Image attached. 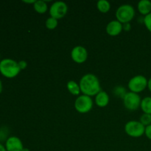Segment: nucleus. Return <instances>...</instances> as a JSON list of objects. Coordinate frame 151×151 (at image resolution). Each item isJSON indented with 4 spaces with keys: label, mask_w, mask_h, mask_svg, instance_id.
Wrapping results in <instances>:
<instances>
[{
    "label": "nucleus",
    "mask_w": 151,
    "mask_h": 151,
    "mask_svg": "<svg viewBox=\"0 0 151 151\" xmlns=\"http://www.w3.org/2000/svg\"><path fill=\"white\" fill-rule=\"evenodd\" d=\"M79 85L82 94L91 97L96 96L101 91L100 80L94 74L84 75L80 80Z\"/></svg>",
    "instance_id": "f257e3e1"
},
{
    "label": "nucleus",
    "mask_w": 151,
    "mask_h": 151,
    "mask_svg": "<svg viewBox=\"0 0 151 151\" xmlns=\"http://www.w3.org/2000/svg\"><path fill=\"white\" fill-rule=\"evenodd\" d=\"M19 63L11 58L0 60V73L7 78H14L20 73Z\"/></svg>",
    "instance_id": "f03ea898"
},
{
    "label": "nucleus",
    "mask_w": 151,
    "mask_h": 151,
    "mask_svg": "<svg viewBox=\"0 0 151 151\" xmlns=\"http://www.w3.org/2000/svg\"><path fill=\"white\" fill-rule=\"evenodd\" d=\"M116 20L123 24L125 23H130L135 16V9L131 4H125L119 6L116 10Z\"/></svg>",
    "instance_id": "7ed1b4c3"
},
{
    "label": "nucleus",
    "mask_w": 151,
    "mask_h": 151,
    "mask_svg": "<svg viewBox=\"0 0 151 151\" xmlns=\"http://www.w3.org/2000/svg\"><path fill=\"white\" fill-rule=\"evenodd\" d=\"M147 85H148V80L146 78V77H145L144 75H139L134 76L130 79V81H128V87L130 91L139 94L144 91L147 87Z\"/></svg>",
    "instance_id": "20e7f679"
},
{
    "label": "nucleus",
    "mask_w": 151,
    "mask_h": 151,
    "mask_svg": "<svg viewBox=\"0 0 151 151\" xmlns=\"http://www.w3.org/2000/svg\"><path fill=\"white\" fill-rule=\"evenodd\" d=\"M145 126L139 121L131 120L125 125V131L129 137L133 138H139L145 134Z\"/></svg>",
    "instance_id": "39448f33"
},
{
    "label": "nucleus",
    "mask_w": 151,
    "mask_h": 151,
    "mask_svg": "<svg viewBox=\"0 0 151 151\" xmlns=\"http://www.w3.org/2000/svg\"><path fill=\"white\" fill-rule=\"evenodd\" d=\"M93 100L91 97L81 94L79 95L75 101V109L81 114H86L93 108Z\"/></svg>",
    "instance_id": "423d86ee"
},
{
    "label": "nucleus",
    "mask_w": 151,
    "mask_h": 151,
    "mask_svg": "<svg viewBox=\"0 0 151 151\" xmlns=\"http://www.w3.org/2000/svg\"><path fill=\"white\" fill-rule=\"evenodd\" d=\"M122 101H123L124 106L128 110L135 111L140 108L142 99L139 94L129 91L127 92L125 97L122 98Z\"/></svg>",
    "instance_id": "0eeeda50"
},
{
    "label": "nucleus",
    "mask_w": 151,
    "mask_h": 151,
    "mask_svg": "<svg viewBox=\"0 0 151 151\" xmlns=\"http://www.w3.org/2000/svg\"><path fill=\"white\" fill-rule=\"evenodd\" d=\"M68 12V6L66 3L62 1H55L50 7V17L56 19H60L64 17Z\"/></svg>",
    "instance_id": "6e6552de"
},
{
    "label": "nucleus",
    "mask_w": 151,
    "mask_h": 151,
    "mask_svg": "<svg viewBox=\"0 0 151 151\" xmlns=\"http://www.w3.org/2000/svg\"><path fill=\"white\" fill-rule=\"evenodd\" d=\"M88 51L84 47L75 46L71 51V58L77 63H83L88 59Z\"/></svg>",
    "instance_id": "1a4fd4ad"
},
{
    "label": "nucleus",
    "mask_w": 151,
    "mask_h": 151,
    "mask_svg": "<svg viewBox=\"0 0 151 151\" xmlns=\"http://www.w3.org/2000/svg\"><path fill=\"white\" fill-rule=\"evenodd\" d=\"M4 146L7 151H22L24 149L22 140L16 136L9 137L5 141Z\"/></svg>",
    "instance_id": "9d476101"
},
{
    "label": "nucleus",
    "mask_w": 151,
    "mask_h": 151,
    "mask_svg": "<svg viewBox=\"0 0 151 151\" xmlns=\"http://www.w3.org/2000/svg\"><path fill=\"white\" fill-rule=\"evenodd\" d=\"M106 32L111 36H116L123 30L122 24L117 20L111 21L106 25Z\"/></svg>",
    "instance_id": "9b49d317"
},
{
    "label": "nucleus",
    "mask_w": 151,
    "mask_h": 151,
    "mask_svg": "<svg viewBox=\"0 0 151 151\" xmlns=\"http://www.w3.org/2000/svg\"><path fill=\"white\" fill-rule=\"evenodd\" d=\"M95 104L100 108H105L109 103V96L107 92L103 91H100L94 99Z\"/></svg>",
    "instance_id": "f8f14e48"
},
{
    "label": "nucleus",
    "mask_w": 151,
    "mask_h": 151,
    "mask_svg": "<svg viewBox=\"0 0 151 151\" xmlns=\"http://www.w3.org/2000/svg\"><path fill=\"white\" fill-rule=\"evenodd\" d=\"M137 9L140 14L147 16L151 13V1L150 0H141L138 2Z\"/></svg>",
    "instance_id": "ddd939ff"
},
{
    "label": "nucleus",
    "mask_w": 151,
    "mask_h": 151,
    "mask_svg": "<svg viewBox=\"0 0 151 151\" xmlns=\"http://www.w3.org/2000/svg\"><path fill=\"white\" fill-rule=\"evenodd\" d=\"M67 89L72 95L75 96H79L80 94L81 93V87H80L79 83L75 81H69L67 83Z\"/></svg>",
    "instance_id": "4468645a"
},
{
    "label": "nucleus",
    "mask_w": 151,
    "mask_h": 151,
    "mask_svg": "<svg viewBox=\"0 0 151 151\" xmlns=\"http://www.w3.org/2000/svg\"><path fill=\"white\" fill-rule=\"evenodd\" d=\"M33 8L39 14H44L48 10V5L45 1L38 0L33 4Z\"/></svg>",
    "instance_id": "2eb2a0df"
},
{
    "label": "nucleus",
    "mask_w": 151,
    "mask_h": 151,
    "mask_svg": "<svg viewBox=\"0 0 151 151\" xmlns=\"http://www.w3.org/2000/svg\"><path fill=\"white\" fill-rule=\"evenodd\" d=\"M140 108L144 114H151V97H146L142 99Z\"/></svg>",
    "instance_id": "dca6fc26"
},
{
    "label": "nucleus",
    "mask_w": 151,
    "mask_h": 151,
    "mask_svg": "<svg viewBox=\"0 0 151 151\" xmlns=\"http://www.w3.org/2000/svg\"><path fill=\"white\" fill-rule=\"evenodd\" d=\"M97 8L100 13H107L111 9V4L107 0H99L97 2Z\"/></svg>",
    "instance_id": "f3484780"
},
{
    "label": "nucleus",
    "mask_w": 151,
    "mask_h": 151,
    "mask_svg": "<svg viewBox=\"0 0 151 151\" xmlns=\"http://www.w3.org/2000/svg\"><path fill=\"white\" fill-rule=\"evenodd\" d=\"M58 19L52 17H49L45 22V26L48 29H55L58 27Z\"/></svg>",
    "instance_id": "a211bd4d"
},
{
    "label": "nucleus",
    "mask_w": 151,
    "mask_h": 151,
    "mask_svg": "<svg viewBox=\"0 0 151 151\" xmlns=\"http://www.w3.org/2000/svg\"><path fill=\"white\" fill-rule=\"evenodd\" d=\"M139 122L145 127L151 125V114L143 113V114L140 116Z\"/></svg>",
    "instance_id": "6ab92c4d"
},
{
    "label": "nucleus",
    "mask_w": 151,
    "mask_h": 151,
    "mask_svg": "<svg viewBox=\"0 0 151 151\" xmlns=\"http://www.w3.org/2000/svg\"><path fill=\"white\" fill-rule=\"evenodd\" d=\"M126 93L127 91L125 90V88L124 87L121 86H116L114 88V95L121 97V98H123L125 94H126Z\"/></svg>",
    "instance_id": "aec40b11"
},
{
    "label": "nucleus",
    "mask_w": 151,
    "mask_h": 151,
    "mask_svg": "<svg viewBox=\"0 0 151 151\" xmlns=\"http://www.w3.org/2000/svg\"><path fill=\"white\" fill-rule=\"evenodd\" d=\"M145 26L147 29V30L151 32V13L144 17V21H143Z\"/></svg>",
    "instance_id": "412c9836"
},
{
    "label": "nucleus",
    "mask_w": 151,
    "mask_h": 151,
    "mask_svg": "<svg viewBox=\"0 0 151 151\" xmlns=\"http://www.w3.org/2000/svg\"><path fill=\"white\" fill-rule=\"evenodd\" d=\"M7 128L5 127H2L0 128V141H4V140H7L9 137H7Z\"/></svg>",
    "instance_id": "4be33fe9"
},
{
    "label": "nucleus",
    "mask_w": 151,
    "mask_h": 151,
    "mask_svg": "<svg viewBox=\"0 0 151 151\" xmlns=\"http://www.w3.org/2000/svg\"><path fill=\"white\" fill-rule=\"evenodd\" d=\"M145 135L146 136L148 139L151 140V125L145 127Z\"/></svg>",
    "instance_id": "5701e85b"
},
{
    "label": "nucleus",
    "mask_w": 151,
    "mask_h": 151,
    "mask_svg": "<svg viewBox=\"0 0 151 151\" xmlns=\"http://www.w3.org/2000/svg\"><path fill=\"white\" fill-rule=\"evenodd\" d=\"M18 63H19V66L21 70H24V69H25L27 67V63L25 60H20V61H19Z\"/></svg>",
    "instance_id": "b1692460"
},
{
    "label": "nucleus",
    "mask_w": 151,
    "mask_h": 151,
    "mask_svg": "<svg viewBox=\"0 0 151 151\" xmlns=\"http://www.w3.org/2000/svg\"><path fill=\"white\" fill-rule=\"evenodd\" d=\"M122 27H123V30L125 31H130L131 29V25L130 23L123 24Z\"/></svg>",
    "instance_id": "393cba45"
},
{
    "label": "nucleus",
    "mask_w": 151,
    "mask_h": 151,
    "mask_svg": "<svg viewBox=\"0 0 151 151\" xmlns=\"http://www.w3.org/2000/svg\"><path fill=\"white\" fill-rule=\"evenodd\" d=\"M35 1H36V0H32V1H27V0H24L23 2L27 3V4H35Z\"/></svg>",
    "instance_id": "a878e982"
},
{
    "label": "nucleus",
    "mask_w": 151,
    "mask_h": 151,
    "mask_svg": "<svg viewBox=\"0 0 151 151\" xmlns=\"http://www.w3.org/2000/svg\"><path fill=\"white\" fill-rule=\"evenodd\" d=\"M0 151H7L5 148V146L1 144V142H0Z\"/></svg>",
    "instance_id": "bb28decb"
},
{
    "label": "nucleus",
    "mask_w": 151,
    "mask_h": 151,
    "mask_svg": "<svg viewBox=\"0 0 151 151\" xmlns=\"http://www.w3.org/2000/svg\"><path fill=\"white\" fill-rule=\"evenodd\" d=\"M147 88H148V89L150 90V91L151 92V78L148 80V85H147Z\"/></svg>",
    "instance_id": "cd10ccee"
},
{
    "label": "nucleus",
    "mask_w": 151,
    "mask_h": 151,
    "mask_svg": "<svg viewBox=\"0 0 151 151\" xmlns=\"http://www.w3.org/2000/svg\"><path fill=\"white\" fill-rule=\"evenodd\" d=\"M2 89H3V85H2V83H1V81L0 80V94H1V91H2Z\"/></svg>",
    "instance_id": "c85d7f7f"
},
{
    "label": "nucleus",
    "mask_w": 151,
    "mask_h": 151,
    "mask_svg": "<svg viewBox=\"0 0 151 151\" xmlns=\"http://www.w3.org/2000/svg\"><path fill=\"white\" fill-rule=\"evenodd\" d=\"M22 151H29V150L28 148H27V147H24L23 150H22Z\"/></svg>",
    "instance_id": "c756f323"
}]
</instances>
